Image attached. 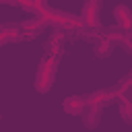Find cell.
Returning <instances> with one entry per match:
<instances>
[{"instance_id":"277c9868","label":"cell","mask_w":132,"mask_h":132,"mask_svg":"<svg viewBox=\"0 0 132 132\" xmlns=\"http://www.w3.org/2000/svg\"><path fill=\"white\" fill-rule=\"evenodd\" d=\"M89 105H91L89 95H72V97H66L64 103H62L64 111L70 113V116H80Z\"/></svg>"},{"instance_id":"52a82bcc","label":"cell","mask_w":132,"mask_h":132,"mask_svg":"<svg viewBox=\"0 0 132 132\" xmlns=\"http://www.w3.org/2000/svg\"><path fill=\"white\" fill-rule=\"evenodd\" d=\"M45 25H50L45 19H41V16H33V19H27L25 23H21V27H23V31H25V37L27 39H31V37H37L43 29H45Z\"/></svg>"},{"instance_id":"8992f818","label":"cell","mask_w":132,"mask_h":132,"mask_svg":"<svg viewBox=\"0 0 132 132\" xmlns=\"http://www.w3.org/2000/svg\"><path fill=\"white\" fill-rule=\"evenodd\" d=\"M23 39H27V37H25V31H23L21 25L4 23V25L0 27V41H2L4 45L10 43V41H23Z\"/></svg>"},{"instance_id":"8fae6325","label":"cell","mask_w":132,"mask_h":132,"mask_svg":"<svg viewBox=\"0 0 132 132\" xmlns=\"http://www.w3.org/2000/svg\"><path fill=\"white\" fill-rule=\"evenodd\" d=\"M118 109H120V116L126 124H132V97L130 95H124L118 99Z\"/></svg>"},{"instance_id":"4fadbf2b","label":"cell","mask_w":132,"mask_h":132,"mask_svg":"<svg viewBox=\"0 0 132 132\" xmlns=\"http://www.w3.org/2000/svg\"><path fill=\"white\" fill-rule=\"evenodd\" d=\"M93 2H99V4H101V0H93Z\"/></svg>"},{"instance_id":"6da1fadb","label":"cell","mask_w":132,"mask_h":132,"mask_svg":"<svg viewBox=\"0 0 132 132\" xmlns=\"http://www.w3.org/2000/svg\"><path fill=\"white\" fill-rule=\"evenodd\" d=\"M56 72H58V58L43 56V60L37 68V74H35V91L37 93H47L54 87Z\"/></svg>"},{"instance_id":"5b68a950","label":"cell","mask_w":132,"mask_h":132,"mask_svg":"<svg viewBox=\"0 0 132 132\" xmlns=\"http://www.w3.org/2000/svg\"><path fill=\"white\" fill-rule=\"evenodd\" d=\"M118 99H120V93H118L116 87H111V89H101V91H95V93L89 95L91 105H97V107H101V109H103L105 105L118 101Z\"/></svg>"},{"instance_id":"7c38bea8","label":"cell","mask_w":132,"mask_h":132,"mask_svg":"<svg viewBox=\"0 0 132 132\" xmlns=\"http://www.w3.org/2000/svg\"><path fill=\"white\" fill-rule=\"evenodd\" d=\"M128 78H130V80H132V72H130V74H128Z\"/></svg>"},{"instance_id":"9c48e42d","label":"cell","mask_w":132,"mask_h":132,"mask_svg":"<svg viewBox=\"0 0 132 132\" xmlns=\"http://www.w3.org/2000/svg\"><path fill=\"white\" fill-rule=\"evenodd\" d=\"M101 107H97V105H89L82 113H80V120H82V126L85 128H89V130H93V128H97L99 126V122H101Z\"/></svg>"},{"instance_id":"7a4b0ae2","label":"cell","mask_w":132,"mask_h":132,"mask_svg":"<svg viewBox=\"0 0 132 132\" xmlns=\"http://www.w3.org/2000/svg\"><path fill=\"white\" fill-rule=\"evenodd\" d=\"M43 19L60 31H80V29H85L80 16H74L70 12H64V10H56V8H50Z\"/></svg>"},{"instance_id":"3957f363","label":"cell","mask_w":132,"mask_h":132,"mask_svg":"<svg viewBox=\"0 0 132 132\" xmlns=\"http://www.w3.org/2000/svg\"><path fill=\"white\" fill-rule=\"evenodd\" d=\"M99 14H101V4H99V2H93V0H87L85 6H82V12H80L82 25H85L87 29H99V27H101Z\"/></svg>"},{"instance_id":"30bf717a","label":"cell","mask_w":132,"mask_h":132,"mask_svg":"<svg viewBox=\"0 0 132 132\" xmlns=\"http://www.w3.org/2000/svg\"><path fill=\"white\" fill-rule=\"evenodd\" d=\"M93 52H95V56L97 58H109L111 56V52H113V43L103 35H99L97 37V41H95V47H93Z\"/></svg>"},{"instance_id":"ba28073f","label":"cell","mask_w":132,"mask_h":132,"mask_svg":"<svg viewBox=\"0 0 132 132\" xmlns=\"http://www.w3.org/2000/svg\"><path fill=\"white\" fill-rule=\"evenodd\" d=\"M113 16H116V25L120 29H124V31L132 29V10L126 4H118L113 8Z\"/></svg>"}]
</instances>
